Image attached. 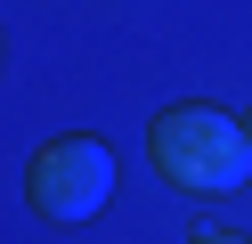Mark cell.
I'll list each match as a JSON object with an SVG mask.
<instances>
[{"label": "cell", "mask_w": 252, "mask_h": 244, "mask_svg": "<svg viewBox=\"0 0 252 244\" xmlns=\"http://www.w3.org/2000/svg\"><path fill=\"white\" fill-rule=\"evenodd\" d=\"M147 155L171 187H195V195H220V187H244L252 179V139L236 114L203 106V98H179V106L155 114L147 130Z\"/></svg>", "instance_id": "1"}, {"label": "cell", "mask_w": 252, "mask_h": 244, "mask_svg": "<svg viewBox=\"0 0 252 244\" xmlns=\"http://www.w3.org/2000/svg\"><path fill=\"white\" fill-rule=\"evenodd\" d=\"M25 195H33V211L49 228L98 220L106 195H114V155H106V139H49L33 155V171H25Z\"/></svg>", "instance_id": "2"}, {"label": "cell", "mask_w": 252, "mask_h": 244, "mask_svg": "<svg viewBox=\"0 0 252 244\" xmlns=\"http://www.w3.org/2000/svg\"><path fill=\"white\" fill-rule=\"evenodd\" d=\"M187 244H252V236H236V228H203V236H187Z\"/></svg>", "instance_id": "3"}, {"label": "cell", "mask_w": 252, "mask_h": 244, "mask_svg": "<svg viewBox=\"0 0 252 244\" xmlns=\"http://www.w3.org/2000/svg\"><path fill=\"white\" fill-rule=\"evenodd\" d=\"M244 139H252V114H244Z\"/></svg>", "instance_id": "4"}]
</instances>
